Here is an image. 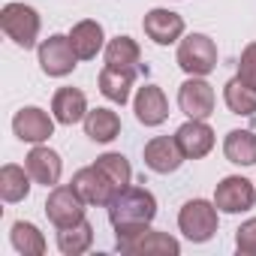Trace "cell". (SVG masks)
I'll use <instances>...</instances> for the list:
<instances>
[{"instance_id":"7402d4cb","label":"cell","mask_w":256,"mask_h":256,"mask_svg":"<svg viewBox=\"0 0 256 256\" xmlns=\"http://www.w3.org/2000/svg\"><path fill=\"white\" fill-rule=\"evenodd\" d=\"M223 154L235 166H256V133L253 130H232V133H226Z\"/></svg>"},{"instance_id":"44dd1931","label":"cell","mask_w":256,"mask_h":256,"mask_svg":"<svg viewBox=\"0 0 256 256\" xmlns=\"http://www.w3.org/2000/svg\"><path fill=\"white\" fill-rule=\"evenodd\" d=\"M118 133H120V118H118V112H112V108H94V112L84 114V136L88 139L106 145V142L118 139Z\"/></svg>"},{"instance_id":"8fae6325","label":"cell","mask_w":256,"mask_h":256,"mask_svg":"<svg viewBox=\"0 0 256 256\" xmlns=\"http://www.w3.org/2000/svg\"><path fill=\"white\" fill-rule=\"evenodd\" d=\"M178 106L187 118H199L205 120L214 112V88L202 78V76H190L181 90H178Z\"/></svg>"},{"instance_id":"7a4b0ae2","label":"cell","mask_w":256,"mask_h":256,"mask_svg":"<svg viewBox=\"0 0 256 256\" xmlns=\"http://www.w3.org/2000/svg\"><path fill=\"white\" fill-rule=\"evenodd\" d=\"M178 226L184 232V238H190L193 244H205L214 238L220 220H217V205L205 202V199H190L181 214H178Z\"/></svg>"},{"instance_id":"8992f818","label":"cell","mask_w":256,"mask_h":256,"mask_svg":"<svg viewBox=\"0 0 256 256\" xmlns=\"http://www.w3.org/2000/svg\"><path fill=\"white\" fill-rule=\"evenodd\" d=\"M76 60H78V54H76L70 36L54 34V36H48V40L40 42V66H42L46 76L64 78V76H70L76 70Z\"/></svg>"},{"instance_id":"4316f807","label":"cell","mask_w":256,"mask_h":256,"mask_svg":"<svg viewBox=\"0 0 256 256\" xmlns=\"http://www.w3.org/2000/svg\"><path fill=\"white\" fill-rule=\"evenodd\" d=\"M118 190H124V187H130V178H133V169H130V160H126L124 154H102V157H96V163H94Z\"/></svg>"},{"instance_id":"e0dca14e","label":"cell","mask_w":256,"mask_h":256,"mask_svg":"<svg viewBox=\"0 0 256 256\" xmlns=\"http://www.w3.org/2000/svg\"><path fill=\"white\" fill-rule=\"evenodd\" d=\"M70 42H72L78 60H94V58L102 52V46H106L102 24L94 22V18H84V22L72 24V30H70Z\"/></svg>"},{"instance_id":"6da1fadb","label":"cell","mask_w":256,"mask_h":256,"mask_svg":"<svg viewBox=\"0 0 256 256\" xmlns=\"http://www.w3.org/2000/svg\"><path fill=\"white\" fill-rule=\"evenodd\" d=\"M157 217V199L145 187H124L108 205V223L114 226V241L139 235Z\"/></svg>"},{"instance_id":"3957f363","label":"cell","mask_w":256,"mask_h":256,"mask_svg":"<svg viewBox=\"0 0 256 256\" xmlns=\"http://www.w3.org/2000/svg\"><path fill=\"white\" fill-rule=\"evenodd\" d=\"M178 66L187 76H208L217 70V46L205 34H190L178 46Z\"/></svg>"},{"instance_id":"cb8c5ba5","label":"cell","mask_w":256,"mask_h":256,"mask_svg":"<svg viewBox=\"0 0 256 256\" xmlns=\"http://www.w3.org/2000/svg\"><path fill=\"white\" fill-rule=\"evenodd\" d=\"M223 100H226V108H229L232 114H241V118H253V114H256V90L247 88L238 76L226 82Z\"/></svg>"},{"instance_id":"ac0fdd59","label":"cell","mask_w":256,"mask_h":256,"mask_svg":"<svg viewBox=\"0 0 256 256\" xmlns=\"http://www.w3.org/2000/svg\"><path fill=\"white\" fill-rule=\"evenodd\" d=\"M52 114L64 126H72V124L84 120V114H88L84 94L78 88H60V90H54V96H52Z\"/></svg>"},{"instance_id":"d4e9b609","label":"cell","mask_w":256,"mask_h":256,"mask_svg":"<svg viewBox=\"0 0 256 256\" xmlns=\"http://www.w3.org/2000/svg\"><path fill=\"white\" fill-rule=\"evenodd\" d=\"M90 244H94V226L88 220H82L76 226H66V229H58V247H60L64 256H78Z\"/></svg>"},{"instance_id":"f1b7e54d","label":"cell","mask_w":256,"mask_h":256,"mask_svg":"<svg viewBox=\"0 0 256 256\" xmlns=\"http://www.w3.org/2000/svg\"><path fill=\"white\" fill-rule=\"evenodd\" d=\"M238 78H241L247 88H253V90H256V42L244 46L241 60H238Z\"/></svg>"},{"instance_id":"ffe728a7","label":"cell","mask_w":256,"mask_h":256,"mask_svg":"<svg viewBox=\"0 0 256 256\" xmlns=\"http://www.w3.org/2000/svg\"><path fill=\"white\" fill-rule=\"evenodd\" d=\"M106 66H114V70H148L142 66V52H139V42L130 40V36H114L108 46H106Z\"/></svg>"},{"instance_id":"4fadbf2b","label":"cell","mask_w":256,"mask_h":256,"mask_svg":"<svg viewBox=\"0 0 256 256\" xmlns=\"http://www.w3.org/2000/svg\"><path fill=\"white\" fill-rule=\"evenodd\" d=\"M175 139H178V145H181L187 160H202L214 148V130L205 120H199V118H190L187 124H181Z\"/></svg>"},{"instance_id":"5b68a950","label":"cell","mask_w":256,"mask_h":256,"mask_svg":"<svg viewBox=\"0 0 256 256\" xmlns=\"http://www.w3.org/2000/svg\"><path fill=\"white\" fill-rule=\"evenodd\" d=\"M84 205L88 202L76 193L72 184L70 187L58 184V187H52V193L46 199V214L54 223V229H66V226H76L84 220Z\"/></svg>"},{"instance_id":"d6986e66","label":"cell","mask_w":256,"mask_h":256,"mask_svg":"<svg viewBox=\"0 0 256 256\" xmlns=\"http://www.w3.org/2000/svg\"><path fill=\"white\" fill-rule=\"evenodd\" d=\"M100 94L118 106H124L130 100V88L136 82V70H114V66H102L100 72Z\"/></svg>"},{"instance_id":"2e32d148","label":"cell","mask_w":256,"mask_h":256,"mask_svg":"<svg viewBox=\"0 0 256 256\" xmlns=\"http://www.w3.org/2000/svg\"><path fill=\"white\" fill-rule=\"evenodd\" d=\"M133 108H136L139 124H145V126H160V124L169 118L166 94H163V88H157V84H145V88H139V90H136V102H133Z\"/></svg>"},{"instance_id":"7c38bea8","label":"cell","mask_w":256,"mask_h":256,"mask_svg":"<svg viewBox=\"0 0 256 256\" xmlns=\"http://www.w3.org/2000/svg\"><path fill=\"white\" fill-rule=\"evenodd\" d=\"M184 151L178 145L175 136H154L148 145H145V166L157 175H169V172H178L181 163H184Z\"/></svg>"},{"instance_id":"ba28073f","label":"cell","mask_w":256,"mask_h":256,"mask_svg":"<svg viewBox=\"0 0 256 256\" xmlns=\"http://www.w3.org/2000/svg\"><path fill=\"white\" fill-rule=\"evenodd\" d=\"M72 187L76 193L88 202V205H96V208H108L112 199L118 196V187L96 169V166H84L72 175Z\"/></svg>"},{"instance_id":"9c48e42d","label":"cell","mask_w":256,"mask_h":256,"mask_svg":"<svg viewBox=\"0 0 256 256\" xmlns=\"http://www.w3.org/2000/svg\"><path fill=\"white\" fill-rule=\"evenodd\" d=\"M114 247L120 250V253H160V256H178L181 253V244H178V238H172L169 232H157V229H142L139 235H130V238H118L114 241Z\"/></svg>"},{"instance_id":"603a6c76","label":"cell","mask_w":256,"mask_h":256,"mask_svg":"<svg viewBox=\"0 0 256 256\" xmlns=\"http://www.w3.org/2000/svg\"><path fill=\"white\" fill-rule=\"evenodd\" d=\"M30 172L16 166V163H6L4 169H0V196H4V202H22L28 199L30 193Z\"/></svg>"},{"instance_id":"30bf717a","label":"cell","mask_w":256,"mask_h":256,"mask_svg":"<svg viewBox=\"0 0 256 256\" xmlns=\"http://www.w3.org/2000/svg\"><path fill=\"white\" fill-rule=\"evenodd\" d=\"M12 133H16L22 142L42 145V142L54 133V114L42 112L40 106H28V108L16 112V118H12Z\"/></svg>"},{"instance_id":"484cf974","label":"cell","mask_w":256,"mask_h":256,"mask_svg":"<svg viewBox=\"0 0 256 256\" xmlns=\"http://www.w3.org/2000/svg\"><path fill=\"white\" fill-rule=\"evenodd\" d=\"M10 238H12V247H16L22 256H42V253H46V238H42V232H40L34 223H24V220L12 223Z\"/></svg>"},{"instance_id":"5bb4252c","label":"cell","mask_w":256,"mask_h":256,"mask_svg":"<svg viewBox=\"0 0 256 256\" xmlns=\"http://www.w3.org/2000/svg\"><path fill=\"white\" fill-rule=\"evenodd\" d=\"M142 28L148 34V40H154L157 46H172L184 34V18L172 10H151L142 18Z\"/></svg>"},{"instance_id":"52a82bcc","label":"cell","mask_w":256,"mask_h":256,"mask_svg":"<svg viewBox=\"0 0 256 256\" xmlns=\"http://www.w3.org/2000/svg\"><path fill=\"white\" fill-rule=\"evenodd\" d=\"M256 202V184L241 178V175H229L217 184L214 190V205L217 211H226V214H241V211H250Z\"/></svg>"},{"instance_id":"9a60e30c","label":"cell","mask_w":256,"mask_h":256,"mask_svg":"<svg viewBox=\"0 0 256 256\" xmlns=\"http://www.w3.org/2000/svg\"><path fill=\"white\" fill-rule=\"evenodd\" d=\"M24 169L30 172V178L42 187H58L60 181V172H64V163H60V154L46 148V145H36L28 160H24Z\"/></svg>"},{"instance_id":"83f0119b","label":"cell","mask_w":256,"mask_h":256,"mask_svg":"<svg viewBox=\"0 0 256 256\" xmlns=\"http://www.w3.org/2000/svg\"><path fill=\"white\" fill-rule=\"evenodd\" d=\"M235 247H238V253H244V256H256V217L244 220V223L235 229Z\"/></svg>"},{"instance_id":"277c9868","label":"cell","mask_w":256,"mask_h":256,"mask_svg":"<svg viewBox=\"0 0 256 256\" xmlns=\"http://www.w3.org/2000/svg\"><path fill=\"white\" fill-rule=\"evenodd\" d=\"M0 28L16 46L34 48L40 36V12L24 4H6L4 12H0Z\"/></svg>"}]
</instances>
